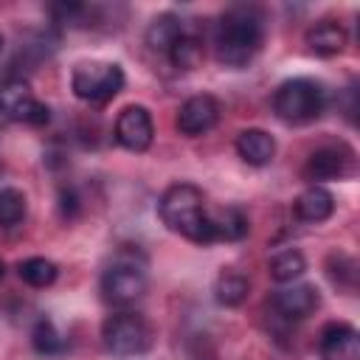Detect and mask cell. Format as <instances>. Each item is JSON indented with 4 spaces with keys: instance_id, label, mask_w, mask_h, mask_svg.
<instances>
[{
    "instance_id": "6da1fadb",
    "label": "cell",
    "mask_w": 360,
    "mask_h": 360,
    "mask_svg": "<svg viewBox=\"0 0 360 360\" xmlns=\"http://www.w3.org/2000/svg\"><path fill=\"white\" fill-rule=\"evenodd\" d=\"M262 42H264V14L256 6L239 3L222 11L214 31L217 56L222 65L245 68L259 53Z\"/></svg>"
},
{
    "instance_id": "7a4b0ae2",
    "label": "cell",
    "mask_w": 360,
    "mask_h": 360,
    "mask_svg": "<svg viewBox=\"0 0 360 360\" xmlns=\"http://www.w3.org/2000/svg\"><path fill=\"white\" fill-rule=\"evenodd\" d=\"M158 214L163 225L188 242L197 245H214L211 242V225H208V205L205 194L194 183H174L160 194Z\"/></svg>"
},
{
    "instance_id": "3957f363",
    "label": "cell",
    "mask_w": 360,
    "mask_h": 360,
    "mask_svg": "<svg viewBox=\"0 0 360 360\" xmlns=\"http://www.w3.org/2000/svg\"><path fill=\"white\" fill-rule=\"evenodd\" d=\"M146 259L138 250H118L101 273V298L110 307H129L146 292Z\"/></svg>"
},
{
    "instance_id": "277c9868",
    "label": "cell",
    "mask_w": 360,
    "mask_h": 360,
    "mask_svg": "<svg viewBox=\"0 0 360 360\" xmlns=\"http://www.w3.org/2000/svg\"><path fill=\"white\" fill-rule=\"evenodd\" d=\"M326 110V90L315 79H287L273 93V112L284 124H309Z\"/></svg>"
},
{
    "instance_id": "5b68a950",
    "label": "cell",
    "mask_w": 360,
    "mask_h": 360,
    "mask_svg": "<svg viewBox=\"0 0 360 360\" xmlns=\"http://www.w3.org/2000/svg\"><path fill=\"white\" fill-rule=\"evenodd\" d=\"M101 340H104V349L110 354L132 357V354H143L149 349L152 329H149L143 315H138L132 309H121V312H112L101 323Z\"/></svg>"
},
{
    "instance_id": "8992f818",
    "label": "cell",
    "mask_w": 360,
    "mask_h": 360,
    "mask_svg": "<svg viewBox=\"0 0 360 360\" xmlns=\"http://www.w3.org/2000/svg\"><path fill=\"white\" fill-rule=\"evenodd\" d=\"M70 87L82 101L90 104H104L115 98L124 87V70L115 62H79L70 76Z\"/></svg>"
},
{
    "instance_id": "52a82bcc",
    "label": "cell",
    "mask_w": 360,
    "mask_h": 360,
    "mask_svg": "<svg viewBox=\"0 0 360 360\" xmlns=\"http://www.w3.org/2000/svg\"><path fill=\"white\" fill-rule=\"evenodd\" d=\"M0 115L8 118V121H22V124H45L51 115H48V107L39 104L31 93V87L22 82V79H11L0 87Z\"/></svg>"
},
{
    "instance_id": "ba28073f",
    "label": "cell",
    "mask_w": 360,
    "mask_h": 360,
    "mask_svg": "<svg viewBox=\"0 0 360 360\" xmlns=\"http://www.w3.org/2000/svg\"><path fill=\"white\" fill-rule=\"evenodd\" d=\"M219 101L208 93H200V96H191L180 104L177 110V118H174V127L180 135L186 138H200L205 132H211L219 121Z\"/></svg>"
},
{
    "instance_id": "9c48e42d",
    "label": "cell",
    "mask_w": 360,
    "mask_h": 360,
    "mask_svg": "<svg viewBox=\"0 0 360 360\" xmlns=\"http://www.w3.org/2000/svg\"><path fill=\"white\" fill-rule=\"evenodd\" d=\"M155 138V124L146 107L129 104L115 118V141L129 152H146Z\"/></svg>"
},
{
    "instance_id": "30bf717a",
    "label": "cell",
    "mask_w": 360,
    "mask_h": 360,
    "mask_svg": "<svg viewBox=\"0 0 360 360\" xmlns=\"http://www.w3.org/2000/svg\"><path fill=\"white\" fill-rule=\"evenodd\" d=\"M318 307H321V295L312 284H290L270 295V309L287 323L309 318Z\"/></svg>"
},
{
    "instance_id": "8fae6325",
    "label": "cell",
    "mask_w": 360,
    "mask_h": 360,
    "mask_svg": "<svg viewBox=\"0 0 360 360\" xmlns=\"http://www.w3.org/2000/svg\"><path fill=\"white\" fill-rule=\"evenodd\" d=\"M352 172V152L346 146H321L304 163V180L318 186L321 180H338Z\"/></svg>"
},
{
    "instance_id": "7c38bea8",
    "label": "cell",
    "mask_w": 360,
    "mask_h": 360,
    "mask_svg": "<svg viewBox=\"0 0 360 360\" xmlns=\"http://www.w3.org/2000/svg\"><path fill=\"white\" fill-rule=\"evenodd\" d=\"M321 360H360V335L349 323H329L318 340Z\"/></svg>"
},
{
    "instance_id": "4fadbf2b",
    "label": "cell",
    "mask_w": 360,
    "mask_h": 360,
    "mask_svg": "<svg viewBox=\"0 0 360 360\" xmlns=\"http://www.w3.org/2000/svg\"><path fill=\"white\" fill-rule=\"evenodd\" d=\"M292 211L301 222H323L335 214V197L323 186H309L295 197Z\"/></svg>"
},
{
    "instance_id": "5bb4252c",
    "label": "cell",
    "mask_w": 360,
    "mask_h": 360,
    "mask_svg": "<svg viewBox=\"0 0 360 360\" xmlns=\"http://www.w3.org/2000/svg\"><path fill=\"white\" fill-rule=\"evenodd\" d=\"M208 225H211V242H236L250 231V222L242 208H208Z\"/></svg>"
},
{
    "instance_id": "9a60e30c",
    "label": "cell",
    "mask_w": 360,
    "mask_h": 360,
    "mask_svg": "<svg viewBox=\"0 0 360 360\" xmlns=\"http://www.w3.org/2000/svg\"><path fill=\"white\" fill-rule=\"evenodd\" d=\"M349 42L346 28L338 20H321L307 31V45L318 56H338Z\"/></svg>"
},
{
    "instance_id": "2e32d148",
    "label": "cell",
    "mask_w": 360,
    "mask_h": 360,
    "mask_svg": "<svg viewBox=\"0 0 360 360\" xmlns=\"http://www.w3.org/2000/svg\"><path fill=\"white\" fill-rule=\"evenodd\" d=\"M236 152L250 166H267L276 155V141L264 129H242L236 135Z\"/></svg>"
},
{
    "instance_id": "e0dca14e",
    "label": "cell",
    "mask_w": 360,
    "mask_h": 360,
    "mask_svg": "<svg viewBox=\"0 0 360 360\" xmlns=\"http://www.w3.org/2000/svg\"><path fill=\"white\" fill-rule=\"evenodd\" d=\"M183 34H186V28H183V20H180V17H174V14H160V17H155V20L149 22V28H146V45H149L152 51L169 53V48H172Z\"/></svg>"
},
{
    "instance_id": "ac0fdd59",
    "label": "cell",
    "mask_w": 360,
    "mask_h": 360,
    "mask_svg": "<svg viewBox=\"0 0 360 360\" xmlns=\"http://www.w3.org/2000/svg\"><path fill=\"white\" fill-rule=\"evenodd\" d=\"M304 270H307V259H304L301 250H281L267 264L270 278L278 281V284H292Z\"/></svg>"
},
{
    "instance_id": "d6986e66",
    "label": "cell",
    "mask_w": 360,
    "mask_h": 360,
    "mask_svg": "<svg viewBox=\"0 0 360 360\" xmlns=\"http://www.w3.org/2000/svg\"><path fill=\"white\" fill-rule=\"evenodd\" d=\"M166 56H169V62H172L177 70H194V68L202 65L205 51H202V42H200L194 34H183V37L169 48Z\"/></svg>"
},
{
    "instance_id": "ffe728a7",
    "label": "cell",
    "mask_w": 360,
    "mask_h": 360,
    "mask_svg": "<svg viewBox=\"0 0 360 360\" xmlns=\"http://www.w3.org/2000/svg\"><path fill=\"white\" fill-rule=\"evenodd\" d=\"M326 276L338 290H343L349 295L357 290V262L346 253H332L326 259Z\"/></svg>"
},
{
    "instance_id": "44dd1931",
    "label": "cell",
    "mask_w": 360,
    "mask_h": 360,
    "mask_svg": "<svg viewBox=\"0 0 360 360\" xmlns=\"http://www.w3.org/2000/svg\"><path fill=\"white\" fill-rule=\"evenodd\" d=\"M248 292H250V281L242 273H233V270L222 273L217 278V287H214V295L222 307H239L248 298Z\"/></svg>"
},
{
    "instance_id": "7402d4cb",
    "label": "cell",
    "mask_w": 360,
    "mask_h": 360,
    "mask_svg": "<svg viewBox=\"0 0 360 360\" xmlns=\"http://www.w3.org/2000/svg\"><path fill=\"white\" fill-rule=\"evenodd\" d=\"M17 273L31 287H48V284L56 281V264L51 259H42V256H31V259L20 262L17 264Z\"/></svg>"
},
{
    "instance_id": "603a6c76",
    "label": "cell",
    "mask_w": 360,
    "mask_h": 360,
    "mask_svg": "<svg viewBox=\"0 0 360 360\" xmlns=\"http://www.w3.org/2000/svg\"><path fill=\"white\" fill-rule=\"evenodd\" d=\"M25 194L20 188H0V228H14L25 219Z\"/></svg>"
},
{
    "instance_id": "cb8c5ba5",
    "label": "cell",
    "mask_w": 360,
    "mask_h": 360,
    "mask_svg": "<svg viewBox=\"0 0 360 360\" xmlns=\"http://www.w3.org/2000/svg\"><path fill=\"white\" fill-rule=\"evenodd\" d=\"M31 343L39 354H59L65 349V338L59 335V329L53 326L51 318H39L31 329Z\"/></svg>"
},
{
    "instance_id": "d4e9b609",
    "label": "cell",
    "mask_w": 360,
    "mask_h": 360,
    "mask_svg": "<svg viewBox=\"0 0 360 360\" xmlns=\"http://www.w3.org/2000/svg\"><path fill=\"white\" fill-rule=\"evenodd\" d=\"M59 211H62V217H73L79 211V197H76L73 188H62L59 191Z\"/></svg>"
},
{
    "instance_id": "484cf974",
    "label": "cell",
    "mask_w": 360,
    "mask_h": 360,
    "mask_svg": "<svg viewBox=\"0 0 360 360\" xmlns=\"http://www.w3.org/2000/svg\"><path fill=\"white\" fill-rule=\"evenodd\" d=\"M3 276H6V264H3V259H0V281H3Z\"/></svg>"
},
{
    "instance_id": "4316f807",
    "label": "cell",
    "mask_w": 360,
    "mask_h": 360,
    "mask_svg": "<svg viewBox=\"0 0 360 360\" xmlns=\"http://www.w3.org/2000/svg\"><path fill=\"white\" fill-rule=\"evenodd\" d=\"M3 45H6V39H3V34H0V51H3Z\"/></svg>"
}]
</instances>
